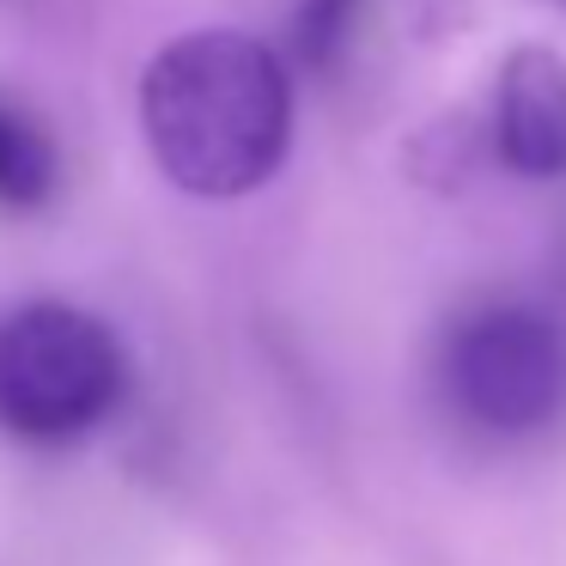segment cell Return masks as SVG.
I'll list each match as a JSON object with an SVG mask.
<instances>
[{
    "mask_svg": "<svg viewBox=\"0 0 566 566\" xmlns=\"http://www.w3.org/2000/svg\"><path fill=\"white\" fill-rule=\"evenodd\" d=\"M140 128L184 196L232 201L262 189L293 140V80L250 31H189L140 74Z\"/></svg>",
    "mask_w": 566,
    "mask_h": 566,
    "instance_id": "6da1fadb",
    "label": "cell"
},
{
    "mask_svg": "<svg viewBox=\"0 0 566 566\" xmlns=\"http://www.w3.org/2000/svg\"><path fill=\"white\" fill-rule=\"evenodd\" d=\"M123 347L92 311L38 298L0 317V432L62 444L123 402Z\"/></svg>",
    "mask_w": 566,
    "mask_h": 566,
    "instance_id": "7a4b0ae2",
    "label": "cell"
},
{
    "mask_svg": "<svg viewBox=\"0 0 566 566\" xmlns=\"http://www.w3.org/2000/svg\"><path fill=\"white\" fill-rule=\"evenodd\" d=\"M451 402L488 432H530L566 396V335L530 305H488L444 347Z\"/></svg>",
    "mask_w": 566,
    "mask_h": 566,
    "instance_id": "3957f363",
    "label": "cell"
},
{
    "mask_svg": "<svg viewBox=\"0 0 566 566\" xmlns=\"http://www.w3.org/2000/svg\"><path fill=\"white\" fill-rule=\"evenodd\" d=\"M493 153L517 177L566 171V55L524 43L500 62L493 92Z\"/></svg>",
    "mask_w": 566,
    "mask_h": 566,
    "instance_id": "277c9868",
    "label": "cell"
},
{
    "mask_svg": "<svg viewBox=\"0 0 566 566\" xmlns=\"http://www.w3.org/2000/svg\"><path fill=\"white\" fill-rule=\"evenodd\" d=\"M50 189H55V140L19 104L0 98V201L38 208V201H50Z\"/></svg>",
    "mask_w": 566,
    "mask_h": 566,
    "instance_id": "5b68a950",
    "label": "cell"
},
{
    "mask_svg": "<svg viewBox=\"0 0 566 566\" xmlns=\"http://www.w3.org/2000/svg\"><path fill=\"white\" fill-rule=\"evenodd\" d=\"M359 19V0H298L293 13V50L305 67H335Z\"/></svg>",
    "mask_w": 566,
    "mask_h": 566,
    "instance_id": "8992f818",
    "label": "cell"
},
{
    "mask_svg": "<svg viewBox=\"0 0 566 566\" xmlns=\"http://www.w3.org/2000/svg\"><path fill=\"white\" fill-rule=\"evenodd\" d=\"M560 7H566V0H560Z\"/></svg>",
    "mask_w": 566,
    "mask_h": 566,
    "instance_id": "52a82bcc",
    "label": "cell"
}]
</instances>
